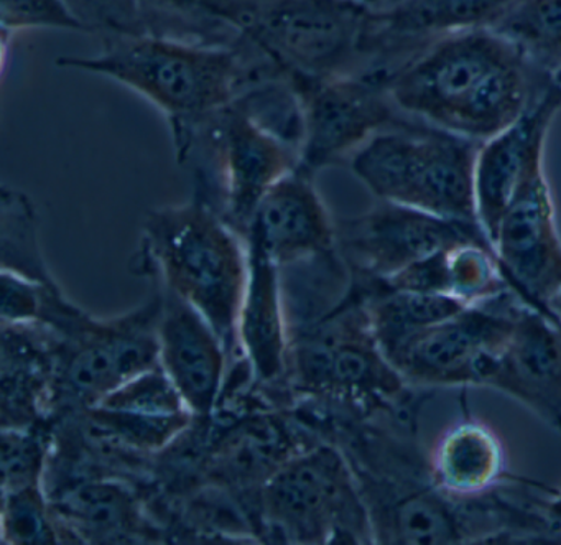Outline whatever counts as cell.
<instances>
[{
    "instance_id": "cell-1",
    "label": "cell",
    "mask_w": 561,
    "mask_h": 545,
    "mask_svg": "<svg viewBox=\"0 0 561 545\" xmlns=\"http://www.w3.org/2000/svg\"><path fill=\"white\" fill-rule=\"evenodd\" d=\"M557 83L489 27L446 35L389 77L400 111L430 126L485 143Z\"/></svg>"
},
{
    "instance_id": "cell-2",
    "label": "cell",
    "mask_w": 561,
    "mask_h": 545,
    "mask_svg": "<svg viewBox=\"0 0 561 545\" xmlns=\"http://www.w3.org/2000/svg\"><path fill=\"white\" fill-rule=\"evenodd\" d=\"M93 57H60L61 70L110 78L149 101L169 121L179 150L190 134L234 103L275 61L244 37L232 48L205 47L150 34L103 37Z\"/></svg>"
},
{
    "instance_id": "cell-3",
    "label": "cell",
    "mask_w": 561,
    "mask_h": 545,
    "mask_svg": "<svg viewBox=\"0 0 561 545\" xmlns=\"http://www.w3.org/2000/svg\"><path fill=\"white\" fill-rule=\"evenodd\" d=\"M142 231L140 272L195 308L231 356L248 287V239L202 196L153 209Z\"/></svg>"
},
{
    "instance_id": "cell-4",
    "label": "cell",
    "mask_w": 561,
    "mask_h": 545,
    "mask_svg": "<svg viewBox=\"0 0 561 545\" xmlns=\"http://www.w3.org/2000/svg\"><path fill=\"white\" fill-rule=\"evenodd\" d=\"M479 149L481 143L410 120L373 137L354 154L350 166L380 202L479 223Z\"/></svg>"
},
{
    "instance_id": "cell-5",
    "label": "cell",
    "mask_w": 561,
    "mask_h": 545,
    "mask_svg": "<svg viewBox=\"0 0 561 545\" xmlns=\"http://www.w3.org/2000/svg\"><path fill=\"white\" fill-rule=\"evenodd\" d=\"M262 527L297 544H374L373 524L343 450L318 442L291 456L259 492Z\"/></svg>"
},
{
    "instance_id": "cell-6",
    "label": "cell",
    "mask_w": 561,
    "mask_h": 545,
    "mask_svg": "<svg viewBox=\"0 0 561 545\" xmlns=\"http://www.w3.org/2000/svg\"><path fill=\"white\" fill-rule=\"evenodd\" d=\"M373 11L364 0H255L245 37L294 77L363 73Z\"/></svg>"
},
{
    "instance_id": "cell-7",
    "label": "cell",
    "mask_w": 561,
    "mask_h": 545,
    "mask_svg": "<svg viewBox=\"0 0 561 545\" xmlns=\"http://www.w3.org/2000/svg\"><path fill=\"white\" fill-rule=\"evenodd\" d=\"M162 295L126 317L96 320L81 311L57 334L55 412H81L160 364Z\"/></svg>"
},
{
    "instance_id": "cell-8",
    "label": "cell",
    "mask_w": 561,
    "mask_h": 545,
    "mask_svg": "<svg viewBox=\"0 0 561 545\" xmlns=\"http://www.w3.org/2000/svg\"><path fill=\"white\" fill-rule=\"evenodd\" d=\"M175 154L182 163L199 154L203 166H211L219 215L245 239L268 190L300 166V150L238 101L199 124Z\"/></svg>"
},
{
    "instance_id": "cell-9",
    "label": "cell",
    "mask_w": 561,
    "mask_h": 545,
    "mask_svg": "<svg viewBox=\"0 0 561 545\" xmlns=\"http://www.w3.org/2000/svg\"><path fill=\"white\" fill-rule=\"evenodd\" d=\"M290 78L304 113L300 166L314 175L327 167L350 162L377 134L415 120L397 106L386 71L330 80Z\"/></svg>"
},
{
    "instance_id": "cell-10",
    "label": "cell",
    "mask_w": 561,
    "mask_h": 545,
    "mask_svg": "<svg viewBox=\"0 0 561 545\" xmlns=\"http://www.w3.org/2000/svg\"><path fill=\"white\" fill-rule=\"evenodd\" d=\"M522 302L508 291L469 305L455 317L407 338L383 356L419 389L479 386L482 371L507 343Z\"/></svg>"
},
{
    "instance_id": "cell-11",
    "label": "cell",
    "mask_w": 561,
    "mask_h": 545,
    "mask_svg": "<svg viewBox=\"0 0 561 545\" xmlns=\"http://www.w3.org/2000/svg\"><path fill=\"white\" fill-rule=\"evenodd\" d=\"M465 242L492 246L479 223L442 218L380 200L369 212L336 223L337 252L354 277L386 281L422 259Z\"/></svg>"
},
{
    "instance_id": "cell-12",
    "label": "cell",
    "mask_w": 561,
    "mask_h": 545,
    "mask_svg": "<svg viewBox=\"0 0 561 545\" xmlns=\"http://www.w3.org/2000/svg\"><path fill=\"white\" fill-rule=\"evenodd\" d=\"M492 245L512 291L560 321L550 302L561 291V236L545 175L543 152L531 162Z\"/></svg>"
},
{
    "instance_id": "cell-13",
    "label": "cell",
    "mask_w": 561,
    "mask_h": 545,
    "mask_svg": "<svg viewBox=\"0 0 561 545\" xmlns=\"http://www.w3.org/2000/svg\"><path fill=\"white\" fill-rule=\"evenodd\" d=\"M479 386L518 400L561 432V321L522 302L507 343L489 361Z\"/></svg>"
},
{
    "instance_id": "cell-14",
    "label": "cell",
    "mask_w": 561,
    "mask_h": 545,
    "mask_svg": "<svg viewBox=\"0 0 561 545\" xmlns=\"http://www.w3.org/2000/svg\"><path fill=\"white\" fill-rule=\"evenodd\" d=\"M80 413L94 435L146 455L172 445L196 420L160 364Z\"/></svg>"
},
{
    "instance_id": "cell-15",
    "label": "cell",
    "mask_w": 561,
    "mask_h": 545,
    "mask_svg": "<svg viewBox=\"0 0 561 545\" xmlns=\"http://www.w3.org/2000/svg\"><path fill=\"white\" fill-rule=\"evenodd\" d=\"M514 0H396L374 8L367 70L392 75L446 35L489 27Z\"/></svg>"
},
{
    "instance_id": "cell-16",
    "label": "cell",
    "mask_w": 561,
    "mask_h": 545,
    "mask_svg": "<svg viewBox=\"0 0 561 545\" xmlns=\"http://www.w3.org/2000/svg\"><path fill=\"white\" fill-rule=\"evenodd\" d=\"M160 366L169 374L195 419H211L226 383L229 353L211 325L185 300L157 285Z\"/></svg>"
},
{
    "instance_id": "cell-17",
    "label": "cell",
    "mask_w": 561,
    "mask_h": 545,
    "mask_svg": "<svg viewBox=\"0 0 561 545\" xmlns=\"http://www.w3.org/2000/svg\"><path fill=\"white\" fill-rule=\"evenodd\" d=\"M248 238L278 269L337 249L336 223L318 193L314 173L298 166L275 183L259 205Z\"/></svg>"
},
{
    "instance_id": "cell-18",
    "label": "cell",
    "mask_w": 561,
    "mask_h": 545,
    "mask_svg": "<svg viewBox=\"0 0 561 545\" xmlns=\"http://www.w3.org/2000/svg\"><path fill=\"white\" fill-rule=\"evenodd\" d=\"M560 111L561 83L557 81L520 120L481 144L476 162V203L489 241L494 242L499 225L535 157L545 152L548 130Z\"/></svg>"
},
{
    "instance_id": "cell-19",
    "label": "cell",
    "mask_w": 561,
    "mask_h": 545,
    "mask_svg": "<svg viewBox=\"0 0 561 545\" xmlns=\"http://www.w3.org/2000/svg\"><path fill=\"white\" fill-rule=\"evenodd\" d=\"M249 279L238 321V350L264 386L287 374L288 334L280 271L254 239L248 238Z\"/></svg>"
},
{
    "instance_id": "cell-20",
    "label": "cell",
    "mask_w": 561,
    "mask_h": 545,
    "mask_svg": "<svg viewBox=\"0 0 561 545\" xmlns=\"http://www.w3.org/2000/svg\"><path fill=\"white\" fill-rule=\"evenodd\" d=\"M47 495L60 541L65 531L68 538L93 544L136 542L152 535L139 499L121 482L93 476L58 486Z\"/></svg>"
},
{
    "instance_id": "cell-21",
    "label": "cell",
    "mask_w": 561,
    "mask_h": 545,
    "mask_svg": "<svg viewBox=\"0 0 561 545\" xmlns=\"http://www.w3.org/2000/svg\"><path fill=\"white\" fill-rule=\"evenodd\" d=\"M313 445H298L290 429L277 417H251L236 423L211 446L203 462L205 476L211 485L232 492L259 495L284 463Z\"/></svg>"
},
{
    "instance_id": "cell-22",
    "label": "cell",
    "mask_w": 561,
    "mask_h": 545,
    "mask_svg": "<svg viewBox=\"0 0 561 545\" xmlns=\"http://www.w3.org/2000/svg\"><path fill=\"white\" fill-rule=\"evenodd\" d=\"M428 465L435 485L458 499L488 495L511 476L501 439L481 420L448 427L433 445Z\"/></svg>"
},
{
    "instance_id": "cell-23",
    "label": "cell",
    "mask_w": 561,
    "mask_h": 545,
    "mask_svg": "<svg viewBox=\"0 0 561 545\" xmlns=\"http://www.w3.org/2000/svg\"><path fill=\"white\" fill-rule=\"evenodd\" d=\"M146 34L232 48L248 35L255 0H137Z\"/></svg>"
},
{
    "instance_id": "cell-24",
    "label": "cell",
    "mask_w": 561,
    "mask_h": 545,
    "mask_svg": "<svg viewBox=\"0 0 561 545\" xmlns=\"http://www.w3.org/2000/svg\"><path fill=\"white\" fill-rule=\"evenodd\" d=\"M489 29L557 80L561 73V0H514Z\"/></svg>"
},
{
    "instance_id": "cell-25",
    "label": "cell",
    "mask_w": 561,
    "mask_h": 545,
    "mask_svg": "<svg viewBox=\"0 0 561 545\" xmlns=\"http://www.w3.org/2000/svg\"><path fill=\"white\" fill-rule=\"evenodd\" d=\"M38 218L25 193L4 189L0 196V241L2 271L15 272L42 284H57L51 277L38 241Z\"/></svg>"
},
{
    "instance_id": "cell-26",
    "label": "cell",
    "mask_w": 561,
    "mask_h": 545,
    "mask_svg": "<svg viewBox=\"0 0 561 545\" xmlns=\"http://www.w3.org/2000/svg\"><path fill=\"white\" fill-rule=\"evenodd\" d=\"M54 436L42 427L2 429V495L44 488Z\"/></svg>"
},
{
    "instance_id": "cell-27",
    "label": "cell",
    "mask_w": 561,
    "mask_h": 545,
    "mask_svg": "<svg viewBox=\"0 0 561 545\" xmlns=\"http://www.w3.org/2000/svg\"><path fill=\"white\" fill-rule=\"evenodd\" d=\"M4 544H57V521L44 488L2 495Z\"/></svg>"
},
{
    "instance_id": "cell-28",
    "label": "cell",
    "mask_w": 561,
    "mask_h": 545,
    "mask_svg": "<svg viewBox=\"0 0 561 545\" xmlns=\"http://www.w3.org/2000/svg\"><path fill=\"white\" fill-rule=\"evenodd\" d=\"M0 25L4 45L21 32H84L65 0H0Z\"/></svg>"
},
{
    "instance_id": "cell-29",
    "label": "cell",
    "mask_w": 561,
    "mask_h": 545,
    "mask_svg": "<svg viewBox=\"0 0 561 545\" xmlns=\"http://www.w3.org/2000/svg\"><path fill=\"white\" fill-rule=\"evenodd\" d=\"M84 34H146L137 0H65Z\"/></svg>"
},
{
    "instance_id": "cell-30",
    "label": "cell",
    "mask_w": 561,
    "mask_h": 545,
    "mask_svg": "<svg viewBox=\"0 0 561 545\" xmlns=\"http://www.w3.org/2000/svg\"><path fill=\"white\" fill-rule=\"evenodd\" d=\"M2 323H38L45 292L55 285L32 281L15 272L2 271Z\"/></svg>"
},
{
    "instance_id": "cell-31",
    "label": "cell",
    "mask_w": 561,
    "mask_h": 545,
    "mask_svg": "<svg viewBox=\"0 0 561 545\" xmlns=\"http://www.w3.org/2000/svg\"><path fill=\"white\" fill-rule=\"evenodd\" d=\"M545 508H547L548 515L561 527V486L547 488Z\"/></svg>"
},
{
    "instance_id": "cell-32",
    "label": "cell",
    "mask_w": 561,
    "mask_h": 545,
    "mask_svg": "<svg viewBox=\"0 0 561 545\" xmlns=\"http://www.w3.org/2000/svg\"><path fill=\"white\" fill-rule=\"evenodd\" d=\"M550 308L551 311H553V314L557 315V317L560 318L561 321V291L558 292V294L554 295L553 298H551Z\"/></svg>"
}]
</instances>
